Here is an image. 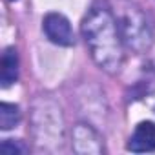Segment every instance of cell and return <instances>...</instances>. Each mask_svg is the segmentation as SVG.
I'll list each match as a JSON object with an SVG mask.
<instances>
[{
    "instance_id": "cell-1",
    "label": "cell",
    "mask_w": 155,
    "mask_h": 155,
    "mask_svg": "<svg viewBox=\"0 0 155 155\" xmlns=\"http://www.w3.org/2000/svg\"><path fill=\"white\" fill-rule=\"evenodd\" d=\"M81 33L95 64L110 75L119 73L124 62V42L111 8L101 2L93 4L81 24Z\"/></svg>"
},
{
    "instance_id": "cell-2",
    "label": "cell",
    "mask_w": 155,
    "mask_h": 155,
    "mask_svg": "<svg viewBox=\"0 0 155 155\" xmlns=\"http://www.w3.org/2000/svg\"><path fill=\"white\" fill-rule=\"evenodd\" d=\"M111 11L124 48L133 53H146L153 44V29L146 13L131 0H113Z\"/></svg>"
},
{
    "instance_id": "cell-3",
    "label": "cell",
    "mask_w": 155,
    "mask_h": 155,
    "mask_svg": "<svg viewBox=\"0 0 155 155\" xmlns=\"http://www.w3.org/2000/svg\"><path fill=\"white\" fill-rule=\"evenodd\" d=\"M42 28H44L46 37L53 44L64 46V48L75 46V35H73L71 24H69V20L64 15H60V13H49V15H46L44 20H42Z\"/></svg>"
},
{
    "instance_id": "cell-4",
    "label": "cell",
    "mask_w": 155,
    "mask_h": 155,
    "mask_svg": "<svg viewBox=\"0 0 155 155\" xmlns=\"http://www.w3.org/2000/svg\"><path fill=\"white\" fill-rule=\"evenodd\" d=\"M73 150L77 153H90V155H101L104 151V144L101 135L88 124H77L73 128Z\"/></svg>"
},
{
    "instance_id": "cell-5",
    "label": "cell",
    "mask_w": 155,
    "mask_h": 155,
    "mask_svg": "<svg viewBox=\"0 0 155 155\" xmlns=\"http://www.w3.org/2000/svg\"><path fill=\"white\" fill-rule=\"evenodd\" d=\"M126 148L135 153L155 151V122H151V120L139 122L133 135L130 137Z\"/></svg>"
},
{
    "instance_id": "cell-6",
    "label": "cell",
    "mask_w": 155,
    "mask_h": 155,
    "mask_svg": "<svg viewBox=\"0 0 155 155\" xmlns=\"http://www.w3.org/2000/svg\"><path fill=\"white\" fill-rule=\"evenodd\" d=\"M18 79V55L15 48H6L2 53V69H0V82L2 88H9Z\"/></svg>"
},
{
    "instance_id": "cell-7",
    "label": "cell",
    "mask_w": 155,
    "mask_h": 155,
    "mask_svg": "<svg viewBox=\"0 0 155 155\" xmlns=\"http://www.w3.org/2000/svg\"><path fill=\"white\" fill-rule=\"evenodd\" d=\"M20 122V110L15 104L9 102H2L0 104V128L4 131L15 128Z\"/></svg>"
},
{
    "instance_id": "cell-8",
    "label": "cell",
    "mask_w": 155,
    "mask_h": 155,
    "mask_svg": "<svg viewBox=\"0 0 155 155\" xmlns=\"http://www.w3.org/2000/svg\"><path fill=\"white\" fill-rule=\"evenodd\" d=\"M0 150L2 153H8V155H13V153H28V148L20 142V140H13V139H8L0 144Z\"/></svg>"
},
{
    "instance_id": "cell-9",
    "label": "cell",
    "mask_w": 155,
    "mask_h": 155,
    "mask_svg": "<svg viewBox=\"0 0 155 155\" xmlns=\"http://www.w3.org/2000/svg\"><path fill=\"white\" fill-rule=\"evenodd\" d=\"M9 2H15V0H9Z\"/></svg>"
}]
</instances>
